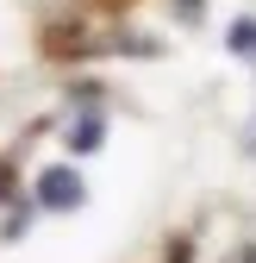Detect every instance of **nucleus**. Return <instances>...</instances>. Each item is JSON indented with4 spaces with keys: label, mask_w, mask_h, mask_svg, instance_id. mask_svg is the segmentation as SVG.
<instances>
[{
    "label": "nucleus",
    "mask_w": 256,
    "mask_h": 263,
    "mask_svg": "<svg viewBox=\"0 0 256 263\" xmlns=\"http://www.w3.org/2000/svg\"><path fill=\"white\" fill-rule=\"evenodd\" d=\"M81 176L69 170V163H56V170H44L38 176V207H50V213H69V207H81Z\"/></svg>",
    "instance_id": "nucleus-1"
},
{
    "label": "nucleus",
    "mask_w": 256,
    "mask_h": 263,
    "mask_svg": "<svg viewBox=\"0 0 256 263\" xmlns=\"http://www.w3.org/2000/svg\"><path fill=\"white\" fill-rule=\"evenodd\" d=\"M100 132H106V125H100V113L75 119V125H69V151H94V144H100Z\"/></svg>",
    "instance_id": "nucleus-2"
},
{
    "label": "nucleus",
    "mask_w": 256,
    "mask_h": 263,
    "mask_svg": "<svg viewBox=\"0 0 256 263\" xmlns=\"http://www.w3.org/2000/svg\"><path fill=\"white\" fill-rule=\"evenodd\" d=\"M231 50H256V19H238L231 25Z\"/></svg>",
    "instance_id": "nucleus-3"
}]
</instances>
